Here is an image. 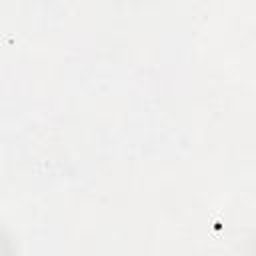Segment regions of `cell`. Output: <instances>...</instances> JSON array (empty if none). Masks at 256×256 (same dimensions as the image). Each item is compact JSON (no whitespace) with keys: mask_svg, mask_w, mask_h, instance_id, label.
I'll return each instance as SVG.
<instances>
[{"mask_svg":"<svg viewBox=\"0 0 256 256\" xmlns=\"http://www.w3.org/2000/svg\"><path fill=\"white\" fill-rule=\"evenodd\" d=\"M252 254L256 256V230H254V236H252Z\"/></svg>","mask_w":256,"mask_h":256,"instance_id":"6da1fadb","label":"cell"}]
</instances>
